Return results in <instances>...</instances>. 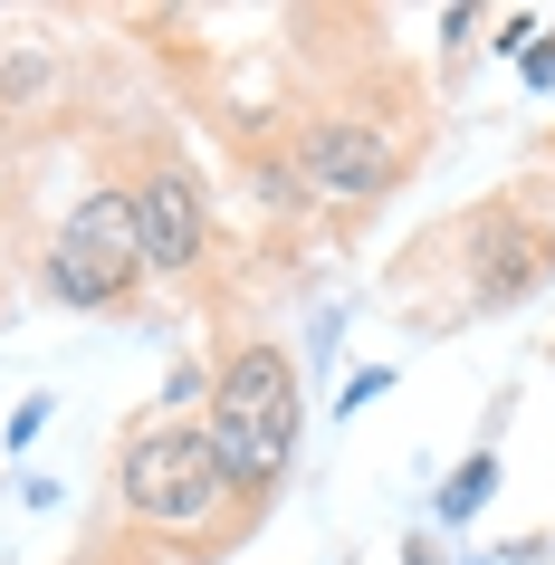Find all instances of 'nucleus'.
<instances>
[{
  "mask_svg": "<svg viewBox=\"0 0 555 565\" xmlns=\"http://www.w3.org/2000/svg\"><path fill=\"white\" fill-rule=\"evenodd\" d=\"M202 431L221 450L231 489H268V479L288 470V450H297V374H288V355L278 345H239L221 364V384H211Z\"/></svg>",
  "mask_w": 555,
  "mask_h": 565,
  "instance_id": "1",
  "label": "nucleus"
},
{
  "mask_svg": "<svg viewBox=\"0 0 555 565\" xmlns=\"http://www.w3.org/2000/svg\"><path fill=\"white\" fill-rule=\"evenodd\" d=\"M116 489H125V508H135L145 527H182V536H202L211 518L239 499L202 422H153V431H135Z\"/></svg>",
  "mask_w": 555,
  "mask_h": 565,
  "instance_id": "2",
  "label": "nucleus"
},
{
  "mask_svg": "<svg viewBox=\"0 0 555 565\" xmlns=\"http://www.w3.org/2000/svg\"><path fill=\"white\" fill-rule=\"evenodd\" d=\"M58 298L77 307H125L135 298V278H145V249H135V211H125V192H87V202L67 211L58 231Z\"/></svg>",
  "mask_w": 555,
  "mask_h": 565,
  "instance_id": "3",
  "label": "nucleus"
},
{
  "mask_svg": "<svg viewBox=\"0 0 555 565\" xmlns=\"http://www.w3.org/2000/svg\"><path fill=\"white\" fill-rule=\"evenodd\" d=\"M125 211H135V249H145V268H192L202 259V192H192V173H145L135 192H125Z\"/></svg>",
  "mask_w": 555,
  "mask_h": 565,
  "instance_id": "4",
  "label": "nucleus"
},
{
  "mask_svg": "<svg viewBox=\"0 0 555 565\" xmlns=\"http://www.w3.org/2000/svg\"><path fill=\"white\" fill-rule=\"evenodd\" d=\"M307 182L335 192V202H374V192H393V145L354 116H325L307 125Z\"/></svg>",
  "mask_w": 555,
  "mask_h": 565,
  "instance_id": "5",
  "label": "nucleus"
},
{
  "mask_svg": "<svg viewBox=\"0 0 555 565\" xmlns=\"http://www.w3.org/2000/svg\"><path fill=\"white\" fill-rule=\"evenodd\" d=\"M546 259H555V239L546 231H526V221H489V249H479V307H517L536 278H546Z\"/></svg>",
  "mask_w": 555,
  "mask_h": 565,
  "instance_id": "6",
  "label": "nucleus"
},
{
  "mask_svg": "<svg viewBox=\"0 0 555 565\" xmlns=\"http://www.w3.org/2000/svg\"><path fill=\"white\" fill-rule=\"evenodd\" d=\"M489 479H498V470H489V460H469V470H460V479H450V499H440V508H450V518H469V508L489 499Z\"/></svg>",
  "mask_w": 555,
  "mask_h": 565,
  "instance_id": "7",
  "label": "nucleus"
}]
</instances>
